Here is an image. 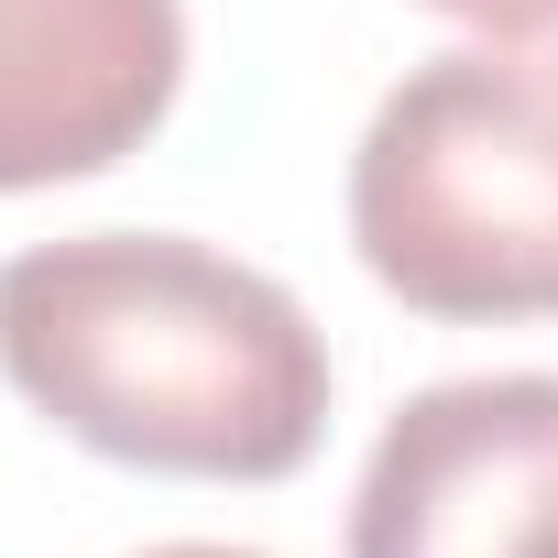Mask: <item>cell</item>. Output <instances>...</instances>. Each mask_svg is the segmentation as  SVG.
<instances>
[{
    "instance_id": "obj_1",
    "label": "cell",
    "mask_w": 558,
    "mask_h": 558,
    "mask_svg": "<svg viewBox=\"0 0 558 558\" xmlns=\"http://www.w3.org/2000/svg\"><path fill=\"white\" fill-rule=\"evenodd\" d=\"M0 373L77 449L175 482H286L329 438V340L274 274L88 230L0 263Z\"/></svg>"
},
{
    "instance_id": "obj_2",
    "label": "cell",
    "mask_w": 558,
    "mask_h": 558,
    "mask_svg": "<svg viewBox=\"0 0 558 558\" xmlns=\"http://www.w3.org/2000/svg\"><path fill=\"white\" fill-rule=\"evenodd\" d=\"M351 241L416 318H558V45L405 66L351 154Z\"/></svg>"
},
{
    "instance_id": "obj_3",
    "label": "cell",
    "mask_w": 558,
    "mask_h": 558,
    "mask_svg": "<svg viewBox=\"0 0 558 558\" xmlns=\"http://www.w3.org/2000/svg\"><path fill=\"white\" fill-rule=\"evenodd\" d=\"M351 558H558V373L405 395L362 460Z\"/></svg>"
},
{
    "instance_id": "obj_4",
    "label": "cell",
    "mask_w": 558,
    "mask_h": 558,
    "mask_svg": "<svg viewBox=\"0 0 558 558\" xmlns=\"http://www.w3.org/2000/svg\"><path fill=\"white\" fill-rule=\"evenodd\" d=\"M175 0H0V197L99 175L175 110Z\"/></svg>"
},
{
    "instance_id": "obj_5",
    "label": "cell",
    "mask_w": 558,
    "mask_h": 558,
    "mask_svg": "<svg viewBox=\"0 0 558 558\" xmlns=\"http://www.w3.org/2000/svg\"><path fill=\"white\" fill-rule=\"evenodd\" d=\"M427 12H449V23H482V34L504 45V34H547V23H558V0H427Z\"/></svg>"
},
{
    "instance_id": "obj_6",
    "label": "cell",
    "mask_w": 558,
    "mask_h": 558,
    "mask_svg": "<svg viewBox=\"0 0 558 558\" xmlns=\"http://www.w3.org/2000/svg\"><path fill=\"white\" fill-rule=\"evenodd\" d=\"M143 558H263V547H143Z\"/></svg>"
}]
</instances>
